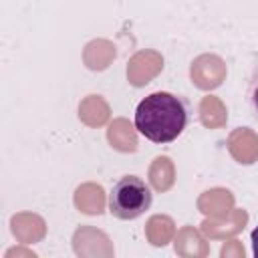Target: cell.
<instances>
[{
  "mask_svg": "<svg viewBox=\"0 0 258 258\" xmlns=\"http://www.w3.org/2000/svg\"><path fill=\"white\" fill-rule=\"evenodd\" d=\"M171 234H173V224H171L169 218L155 216V218L149 220V224H147V238L151 240V244L163 246V244H167Z\"/></svg>",
  "mask_w": 258,
  "mask_h": 258,
  "instance_id": "3",
  "label": "cell"
},
{
  "mask_svg": "<svg viewBox=\"0 0 258 258\" xmlns=\"http://www.w3.org/2000/svg\"><path fill=\"white\" fill-rule=\"evenodd\" d=\"M248 99H250V105L258 117V64L254 67L252 71V77H250V87H248Z\"/></svg>",
  "mask_w": 258,
  "mask_h": 258,
  "instance_id": "7",
  "label": "cell"
},
{
  "mask_svg": "<svg viewBox=\"0 0 258 258\" xmlns=\"http://www.w3.org/2000/svg\"><path fill=\"white\" fill-rule=\"evenodd\" d=\"M135 125L141 135L155 143H169L181 135L187 125L185 103L165 91L147 95L135 111Z\"/></svg>",
  "mask_w": 258,
  "mask_h": 258,
  "instance_id": "1",
  "label": "cell"
},
{
  "mask_svg": "<svg viewBox=\"0 0 258 258\" xmlns=\"http://www.w3.org/2000/svg\"><path fill=\"white\" fill-rule=\"evenodd\" d=\"M216 113L226 115L222 103L216 97H206L202 101V121H204V125H208V127H220L224 123V119L216 117Z\"/></svg>",
  "mask_w": 258,
  "mask_h": 258,
  "instance_id": "6",
  "label": "cell"
},
{
  "mask_svg": "<svg viewBox=\"0 0 258 258\" xmlns=\"http://www.w3.org/2000/svg\"><path fill=\"white\" fill-rule=\"evenodd\" d=\"M252 250H254V256L258 258V226L252 230Z\"/></svg>",
  "mask_w": 258,
  "mask_h": 258,
  "instance_id": "8",
  "label": "cell"
},
{
  "mask_svg": "<svg viewBox=\"0 0 258 258\" xmlns=\"http://www.w3.org/2000/svg\"><path fill=\"white\" fill-rule=\"evenodd\" d=\"M151 206V191L145 185L143 179L135 175L121 177L109 196V208L111 214L119 220H133L141 216Z\"/></svg>",
  "mask_w": 258,
  "mask_h": 258,
  "instance_id": "2",
  "label": "cell"
},
{
  "mask_svg": "<svg viewBox=\"0 0 258 258\" xmlns=\"http://www.w3.org/2000/svg\"><path fill=\"white\" fill-rule=\"evenodd\" d=\"M226 204H232V196L230 191H224V189H212V191H206L200 200V208L202 212L206 214H226Z\"/></svg>",
  "mask_w": 258,
  "mask_h": 258,
  "instance_id": "4",
  "label": "cell"
},
{
  "mask_svg": "<svg viewBox=\"0 0 258 258\" xmlns=\"http://www.w3.org/2000/svg\"><path fill=\"white\" fill-rule=\"evenodd\" d=\"M109 141L123 151H133L135 149V135L131 131V127L125 121H117L111 125L109 129Z\"/></svg>",
  "mask_w": 258,
  "mask_h": 258,
  "instance_id": "5",
  "label": "cell"
}]
</instances>
